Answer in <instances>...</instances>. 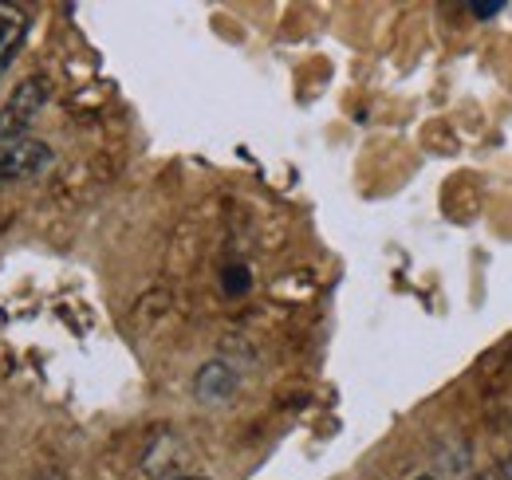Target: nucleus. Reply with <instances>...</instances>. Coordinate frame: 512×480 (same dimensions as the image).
<instances>
[{
	"label": "nucleus",
	"instance_id": "f257e3e1",
	"mask_svg": "<svg viewBox=\"0 0 512 480\" xmlns=\"http://www.w3.org/2000/svg\"><path fill=\"white\" fill-rule=\"evenodd\" d=\"M48 95H52V87H48L44 75H28V79H20V83L12 87V95H8V103L0 107V142H16V138H24L28 126L40 119V111L48 107Z\"/></svg>",
	"mask_w": 512,
	"mask_h": 480
},
{
	"label": "nucleus",
	"instance_id": "f03ea898",
	"mask_svg": "<svg viewBox=\"0 0 512 480\" xmlns=\"http://www.w3.org/2000/svg\"><path fill=\"white\" fill-rule=\"evenodd\" d=\"M52 166V146L40 138H16L0 142V181H24L36 178Z\"/></svg>",
	"mask_w": 512,
	"mask_h": 480
},
{
	"label": "nucleus",
	"instance_id": "7ed1b4c3",
	"mask_svg": "<svg viewBox=\"0 0 512 480\" xmlns=\"http://www.w3.org/2000/svg\"><path fill=\"white\" fill-rule=\"evenodd\" d=\"M233 390H237V370L221 359L205 362V366L197 370V378H193V394H197L201 402H209V406L233 398Z\"/></svg>",
	"mask_w": 512,
	"mask_h": 480
},
{
	"label": "nucleus",
	"instance_id": "20e7f679",
	"mask_svg": "<svg viewBox=\"0 0 512 480\" xmlns=\"http://www.w3.org/2000/svg\"><path fill=\"white\" fill-rule=\"evenodd\" d=\"M24 36H28V16H24V8L0 4V71L16 60Z\"/></svg>",
	"mask_w": 512,
	"mask_h": 480
},
{
	"label": "nucleus",
	"instance_id": "39448f33",
	"mask_svg": "<svg viewBox=\"0 0 512 480\" xmlns=\"http://www.w3.org/2000/svg\"><path fill=\"white\" fill-rule=\"evenodd\" d=\"M225 288L229 292H245L249 288V272L245 268H225Z\"/></svg>",
	"mask_w": 512,
	"mask_h": 480
},
{
	"label": "nucleus",
	"instance_id": "423d86ee",
	"mask_svg": "<svg viewBox=\"0 0 512 480\" xmlns=\"http://www.w3.org/2000/svg\"><path fill=\"white\" fill-rule=\"evenodd\" d=\"M501 4H473V16H497Z\"/></svg>",
	"mask_w": 512,
	"mask_h": 480
},
{
	"label": "nucleus",
	"instance_id": "0eeeda50",
	"mask_svg": "<svg viewBox=\"0 0 512 480\" xmlns=\"http://www.w3.org/2000/svg\"><path fill=\"white\" fill-rule=\"evenodd\" d=\"M497 480H512V457H509V461H505V469L497 473Z\"/></svg>",
	"mask_w": 512,
	"mask_h": 480
},
{
	"label": "nucleus",
	"instance_id": "6e6552de",
	"mask_svg": "<svg viewBox=\"0 0 512 480\" xmlns=\"http://www.w3.org/2000/svg\"><path fill=\"white\" fill-rule=\"evenodd\" d=\"M477 480H497V473H485V477H477Z\"/></svg>",
	"mask_w": 512,
	"mask_h": 480
},
{
	"label": "nucleus",
	"instance_id": "1a4fd4ad",
	"mask_svg": "<svg viewBox=\"0 0 512 480\" xmlns=\"http://www.w3.org/2000/svg\"><path fill=\"white\" fill-rule=\"evenodd\" d=\"M170 480H201V477H170Z\"/></svg>",
	"mask_w": 512,
	"mask_h": 480
},
{
	"label": "nucleus",
	"instance_id": "9d476101",
	"mask_svg": "<svg viewBox=\"0 0 512 480\" xmlns=\"http://www.w3.org/2000/svg\"><path fill=\"white\" fill-rule=\"evenodd\" d=\"M414 480H438V477H414Z\"/></svg>",
	"mask_w": 512,
	"mask_h": 480
}]
</instances>
